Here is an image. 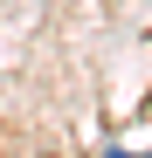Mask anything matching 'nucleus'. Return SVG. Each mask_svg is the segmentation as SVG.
Masks as SVG:
<instances>
[{
	"mask_svg": "<svg viewBox=\"0 0 152 158\" xmlns=\"http://www.w3.org/2000/svg\"><path fill=\"white\" fill-rule=\"evenodd\" d=\"M111 158H145V151H111Z\"/></svg>",
	"mask_w": 152,
	"mask_h": 158,
	"instance_id": "obj_1",
	"label": "nucleus"
}]
</instances>
